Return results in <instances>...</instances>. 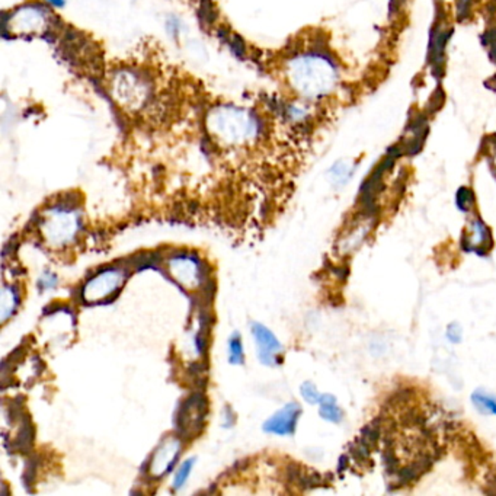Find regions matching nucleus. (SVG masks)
<instances>
[{"label": "nucleus", "instance_id": "nucleus-1", "mask_svg": "<svg viewBox=\"0 0 496 496\" xmlns=\"http://www.w3.org/2000/svg\"><path fill=\"white\" fill-rule=\"evenodd\" d=\"M207 127L211 136L229 146L251 143L261 133L258 118L239 106L212 108L207 118Z\"/></svg>", "mask_w": 496, "mask_h": 496}, {"label": "nucleus", "instance_id": "nucleus-2", "mask_svg": "<svg viewBox=\"0 0 496 496\" xmlns=\"http://www.w3.org/2000/svg\"><path fill=\"white\" fill-rule=\"evenodd\" d=\"M288 79L301 95L316 98L332 89L336 72L332 63L321 55H301L290 63Z\"/></svg>", "mask_w": 496, "mask_h": 496}, {"label": "nucleus", "instance_id": "nucleus-3", "mask_svg": "<svg viewBox=\"0 0 496 496\" xmlns=\"http://www.w3.org/2000/svg\"><path fill=\"white\" fill-rule=\"evenodd\" d=\"M111 92L115 101L128 111H137L147 103L151 95L149 82L132 70H120L111 80Z\"/></svg>", "mask_w": 496, "mask_h": 496}, {"label": "nucleus", "instance_id": "nucleus-4", "mask_svg": "<svg viewBox=\"0 0 496 496\" xmlns=\"http://www.w3.org/2000/svg\"><path fill=\"white\" fill-rule=\"evenodd\" d=\"M51 15L49 8L41 5H25L12 12L9 16L3 18V35L10 32V35H42L49 32L51 25Z\"/></svg>", "mask_w": 496, "mask_h": 496}, {"label": "nucleus", "instance_id": "nucleus-5", "mask_svg": "<svg viewBox=\"0 0 496 496\" xmlns=\"http://www.w3.org/2000/svg\"><path fill=\"white\" fill-rule=\"evenodd\" d=\"M125 271L121 268H106L90 278L84 288V299L89 303H99L110 299L121 288L125 281Z\"/></svg>", "mask_w": 496, "mask_h": 496}, {"label": "nucleus", "instance_id": "nucleus-6", "mask_svg": "<svg viewBox=\"0 0 496 496\" xmlns=\"http://www.w3.org/2000/svg\"><path fill=\"white\" fill-rule=\"evenodd\" d=\"M45 236L55 245H64L75 239L79 229V220L66 206L51 210L49 219L44 220Z\"/></svg>", "mask_w": 496, "mask_h": 496}, {"label": "nucleus", "instance_id": "nucleus-7", "mask_svg": "<svg viewBox=\"0 0 496 496\" xmlns=\"http://www.w3.org/2000/svg\"><path fill=\"white\" fill-rule=\"evenodd\" d=\"M207 401L203 395H194L188 399L178 413V427L184 436H194L203 427Z\"/></svg>", "mask_w": 496, "mask_h": 496}, {"label": "nucleus", "instance_id": "nucleus-8", "mask_svg": "<svg viewBox=\"0 0 496 496\" xmlns=\"http://www.w3.org/2000/svg\"><path fill=\"white\" fill-rule=\"evenodd\" d=\"M181 441L178 438H166L151 456L150 473L156 478L166 475L175 466L181 454Z\"/></svg>", "mask_w": 496, "mask_h": 496}, {"label": "nucleus", "instance_id": "nucleus-9", "mask_svg": "<svg viewBox=\"0 0 496 496\" xmlns=\"http://www.w3.org/2000/svg\"><path fill=\"white\" fill-rule=\"evenodd\" d=\"M493 246L492 233L482 220L476 219L470 224V233H463L462 247L466 252H475L478 255H486Z\"/></svg>", "mask_w": 496, "mask_h": 496}, {"label": "nucleus", "instance_id": "nucleus-10", "mask_svg": "<svg viewBox=\"0 0 496 496\" xmlns=\"http://www.w3.org/2000/svg\"><path fill=\"white\" fill-rule=\"evenodd\" d=\"M252 335L258 344L259 351V360L262 361L265 365H274L278 362L277 354L281 352L282 347L280 340L274 336L268 327H265L261 323H253L252 325Z\"/></svg>", "mask_w": 496, "mask_h": 496}, {"label": "nucleus", "instance_id": "nucleus-11", "mask_svg": "<svg viewBox=\"0 0 496 496\" xmlns=\"http://www.w3.org/2000/svg\"><path fill=\"white\" fill-rule=\"evenodd\" d=\"M300 413L301 409L297 404H288L265 422L264 430L275 435H291L296 430Z\"/></svg>", "mask_w": 496, "mask_h": 496}, {"label": "nucleus", "instance_id": "nucleus-12", "mask_svg": "<svg viewBox=\"0 0 496 496\" xmlns=\"http://www.w3.org/2000/svg\"><path fill=\"white\" fill-rule=\"evenodd\" d=\"M169 269L173 278L186 288H194L195 284H199V268L195 258L186 255L176 256L169 261Z\"/></svg>", "mask_w": 496, "mask_h": 496}, {"label": "nucleus", "instance_id": "nucleus-13", "mask_svg": "<svg viewBox=\"0 0 496 496\" xmlns=\"http://www.w3.org/2000/svg\"><path fill=\"white\" fill-rule=\"evenodd\" d=\"M319 405H321V417L329 422L338 423L344 418V413H342L340 408L336 405V399L332 395H322L321 400H319Z\"/></svg>", "mask_w": 496, "mask_h": 496}, {"label": "nucleus", "instance_id": "nucleus-14", "mask_svg": "<svg viewBox=\"0 0 496 496\" xmlns=\"http://www.w3.org/2000/svg\"><path fill=\"white\" fill-rule=\"evenodd\" d=\"M471 400H473V405L480 413L496 415V397H493L492 395L478 390L471 395Z\"/></svg>", "mask_w": 496, "mask_h": 496}, {"label": "nucleus", "instance_id": "nucleus-15", "mask_svg": "<svg viewBox=\"0 0 496 496\" xmlns=\"http://www.w3.org/2000/svg\"><path fill=\"white\" fill-rule=\"evenodd\" d=\"M19 303V294L15 288L5 287L2 293V321L5 322L12 313L15 312L16 306Z\"/></svg>", "mask_w": 496, "mask_h": 496}, {"label": "nucleus", "instance_id": "nucleus-16", "mask_svg": "<svg viewBox=\"0 0 496 496\" xmlns=\"http://www.w3.org/2000/svg\"><path fill=\"white\" fill-rule=\"evenodd\" d=\"M198 15H199L201 21L207 23V25L214 23V21L217 19V10H216L214 3H212V0H201Z\"/></svg>", "mask_w": 496, "mask_h": 496}, {"label": "nucleus", "instance_id": "nucleus-17", "mask_svg": "<svg viewBox=\"0 0 496 496\" xmlns=\"http://www.w3.org/2000/svg\"><path fill=\"white\" fill-rule=\"evenodd\" d=\"M229 360L232 364H242L243 362V348L240 336L234 334L229 340Z\"/></svg>", "mask_w": 496, "mask_h": 496}, {"label": "nucleus", "instance_id": "nucleus-18", "mask_svg": "<svg viewBox=\"0 0 496 496\" xmlns=\"http://www.w3.org/2000/svg\"><path fill=\"white\" fill-rule=\"evenodd\" d=\"M220 38H223L224 41H226L230 47H232V51L236 54V55H243L246 53V47H245V42L238 37V35H234L226 29H220Z\"/></svg>", "mask_w": 496, "mask_h": 496}, {"label": "nucleus", "instance_id": "nucleus-19", "mask_svg": "<svg viewBox=\"0 0 496 496\" xmlns=\"http://www.w3.org/2000/svg\"><path fill=\"white\" fill-rule=\"evenodd\" d=\"M456 201H457V207H458V210H460V211H463V212H467L471 207H473V203H475V195H473V191H470L469 188H466V186L460 188V190L457 191Z\"/></svg>", "mask_w": 496, "mask_h": 496}, {"label": "nucleus", "instance_id": "nucleus-20", "mask_svg": "<svg viewBox=\"0 0 496 496\" xmlns=\"http://www.w3.org/2000/svg\"><path fill=\"white\" fill-rule=\"evenodd\" d=\"M193 467H194V458H190V460H186V462L178 469V471H176L175 478H173V488L175 489H179V488L184 486V483L186 482L188 476H190Z\"/></svg>", "mask_w": 496, "mask_h": 496}, {"label": "nucleus", "instance_id": "nucleus-21", "mask_svg": "<svg viewBox=\"0 0 496 496\" xmlns=\"http://www.w3.org/2000/svg\"><path fill=\"white\" fill-rule=\"evenodd\" d=\"M32 438H34V431H32L31 423L28 422V423H25V425H23V427L21 428V431H19V434H18V436H16V441H15V443H16L19 450L23 451V450H27V448L31 445Z\"/></svg>", "mask_w": 496, "mask_h": 496}, {"label": "nucleus", "instance_id": "nucleus-22", "mask_svg": "<svg viewBox=\"0 0 496 496\" xmlns=\"http://www.w3.org/2000/svg\"><path fill=\"white\" fill-rule=\"evenodd\" d=\"M300 390H301L303 399L307 401V404L314 405V404H319V400H321V395H319L316 386L313 383H310V382H306L301 386Z\"/></svg>", "mask_w": 496, "mask_h": 496}, {"label": "nucleus", "instance_id": "nucleus-23", "mask_svg": "<svg viewBox=\"0 0 496 496\" xmlns=\"http://www.w3.org/2000/svg\"><path fill=\"white\" fill-rule=\"evenodd\" d=\"M447 338L450 339L453 344H458V342L462 340V327H460L458 323L453 322L447 327Z\"/></svg>", "mask_w": 496, "mask_h": 496}, {"label": "nucleus", "instance_id": "nucleus-24", "mask_svg": "<svg viewBox=\"0 0 496 496\" xmlns=\"http://www.w3.org/2000/svg\"><path fill=\"white\" fill-rule=\"evenodd\" d=\"M57 282V277L53 274H45L40 280V287L41 288H53Z\"/></svg>", "mask_w": 496, "mask_h": 496}, {"label": "nucleus", "instance_id": "nucleus-25", "mask_svg": "<svg viewBox=\"0 0 496 496\" xmlns=\"http://www.w3.org/2000/svg\"><path fill=\"white\" fill-rule=\"evenodd\" d=\"M348 466V457L347 456H342L340 460H339V471H342V469H347Z\"/></svg>", "mask_w": 496, "mask_h": 496}, {"label": "nucleus", "instance_id": "nucleus-26", "mask_svg": "<svg viewBox=\"0 0 496 496\" xmlns=\"http://www.w3.org/2000/svg\"><path fill=\"white\" fill-rule=\"evenodd\" d=\"M47 3L53 5L55 8H62L64 5V0H47Z\"/></svg>", "mask_w": 496, "mask_h": 496}]
</instances>
